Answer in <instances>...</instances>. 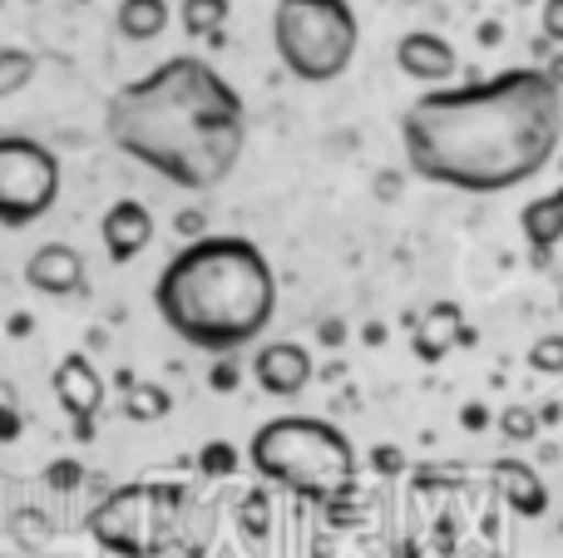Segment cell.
I'll return each mask as SVG.
<instances>
[{"instance_id":"7","label":"cell","mask_w":563,"mask_h":558,"mask_svg":"<svg viewBox=\"0 0 563 558\" xmlns=\"http://www.w3.org/2000/svg\"><path fill=\"white\" fill-rule=\"evenodd\" d=\"M65 168L49 144L30 134H0V227H30L59 203Z\"/></svg>"},{"instance_id":"17","label":"cell","mask_w":563,"mask_h":558,"mask_svg":"<svg viewBox=\"0 0 563 558\" xmlns=\"http://www.w3.org/2000/svg\"><path fill=\"white\" fill-rule=\"evenodd\" d=\"M228 15H233V0H184L178 5V25L188 40H208L228 30Z\"/></svg>"},{"instance_id":"26","label":"cell","mask_w":563,"mask_h":558,"mask_svg":"<svg viewBox=\"0 0 563 558\" xmlns=\"http://www.w3.org/2000/svg\"><path fill=\"white\" fill-rule=\"evenodd\" d=\"M539 30H544L549 45L563 49V0H544V5H539Z\"/></svg>"},{"instance_id":"22","label":"cell","mask_w":563,"mask_h":558,"mask_svg":"<svg viewBox=\"0 0 563 558\" xmlns=\"http://www.w3.org/2000/svg\"><path fill=\"white\" fill-rule=\"evenodd\" d=\"M529 371H539V376H563V336H559V332L539 336V342L529 346Z\"/></svg>"},{"instance_id":"12","label":"cell","mask_w":563,"mask_h":558,"mask_svg":"<svg viewBox=\"0 0 563 558\" xmlns=\"http://www.w3.org/2000/svg\"><path fill=\"white\" fill-rule=\"evenodd\" d=\"M396 65L406 79L435 89V85H445V79H455L460 55L445 35H435V30H410V35L396 40Z\"/></svg>"},{"instance_id":"3","label":"cell","mask_w":563,"mask_h":558,"mask_svg":"<svg viewBox=\"0 0 563 558\" xmlns=\"http://www.w3.org/2000/svg\"><path fill=\"white\" fill-rule=\"evenodd\" d=\"M154 306L178 342L208 356H238L273 326L277 272L253 237L203 233L164 263Z\"/></svg>"},{"instance_id":"16","label":"cell","mask_w":563,"mask_h":558,"mask_svg":"<svg viewBox=\"0 0 563 558\" xmlns=\"http://www.w3.org/2000/svg\"><path fill=\"white\" fill-rule=\"evenodd\" d=\"M174 20V5L168 0H119L114 5V35L129 40V45H148L158 40Z\"/></svg>"},{"instance_id":"10","label":"cell","mask_w":563,"mask_h":558,"mask_svg":"<svg viewBox=\"0 0 563 558\" xmlns=\"http://www.w3.org/2000/svg\"><path fill=\"white\" fill-rule=\"evenodd\" d=\"M99 243H104L109 263H119V267L144 257L148 243H154V213H148V203H139V198L109 203V213L99 217Z\"/></svg>"},{"instance_id":"18","label":"cell","mask_w":563,"mask_h":558,"mask_svg":"<svg viewBox=\"0 0 563 558\" xmlns=\"http://www.w3.org/2000/svg\"><path fill=\"white\" fill-rule=\"evenodd\" d=\"M168 411H174V395H168L164 386H154V381H134V386L124 391V415H129V421L148 425V421H164Z\"/></svg>"},{"instance_id":"19","label":"cell","mask_w":563,"mask_h":558,"mask_svg":"<svg viewBox=\"0 0 563 558\" xmlns=\"http://www.w3.org/2000/svg\"><path fill=\"white\" fill-rule=\"evenodd\" d=\"M35 69H40V59L30 55V49H20V45H0V99H10V94H20V89L35 79Z\"/></svg>"},{"instance_id":"27","label":"cell","mask_w":563,"mask_h":558,"mask_svg":"<svg viewBox=\"0 0 563 558\" xmlns=\"http://www.w3.org/2000/svg\"><path fill=\"white\" fill-rule=\"evenodd\" d=\"M174 227H178V237H184V243H194V237L208 233V217L198 213V208H184V213L174 217Z\"/></svg>"},{"instance_id":"11","label":"cell","mask_w":563,"mask_h":558,"mask_svg":"<svg viewBox=\"0 0 563 558\" xmlns=\"http://www.w3.org/2000/svg\"><path fill=\"white\" fill-rule=\"evenodd\" d=\"M25 282L45 297H85L89 292V267L69 243H45L25 257Z\"/></svg>"},{"instance_id":"9","label":"cell","mask_w":563,"mask_h":558,"mask_svg":"<svg viewBox=\"0 0 563 558\" xmlns=\"http://www.w3.org/2000/svg\"><path fill=\"white\" fill-rule=\"evenodd\" d=\"M317 376V361L301 342H263L253 351V381L263 395H277V401H297L301 391Z\"/></svg>"},{"instance_id":"30","label":"cell","mask_w":563,"mask_h":558,"mask_svg":"<svg viewBox=\"0 0 563 558\" xmlns=\"http://www.w3.org/2000/svg\"><path fill=\"white\" fill-rule=\"evenodd\" d=\"M460 421H465V431H485L489 411H485V405H465V411H460Z\"/></svg>"},{"instance_id":"13","label":"cell","mask_w":563,"mask_h":558,"mask_svg":"<svg viewBox=\"0 0 563 558\" xmlns=\"http://www.w3.org/2000/svg\"><path fill=\"white\" fill-rule=\"evenodd\" d=\"M489 480H495L499 500H505L519 520H544V514H549V484L539 480V470L529 460L505 455V460L489 465Z\"/></svg>"},{"instance_id":"2","label":"cell","mask_w":563,"mask_h":558,"mask_svg":"<svg viewBox=\"0 0 563 558\" xmlns=\"http://www.w3.org/2000/svg\"><path fill=\"white\" fill-rule=\"evenodd\" d=\"M104 134L164 183L208 193L228 183L247 144V104L208 59L174 55L104 104Z\"/></svg>"},{"instance_id":"4","label":"cell","mask_w":563,"mask_h":558,"mask_svg":"<svg viewBox=\"0 0 563 558\" xmlns=\"http://www.w3.org/2000/svg\"><path fill=\"white\" fill-rule=\"evenodd\" d=\"M247 465L273 490L327 504L331 494L356 490V445L321 415H273L247 440Z\"/></svg>"},{"instance_id":"20","label":"cell","mask_w":563,"mask_h":558,"mask_svg":"<svg viewBox=\"0 0 563 558\" xmlns=\"http://www.w3.org/2000/svg\"><path fill=\"white\" fill-rule=\"evenodd\" d=\"M238 465H243V455L233 450V440H208L203 450H198V475H203V480H233Z\"/></svg>"},{"instance_id":"25","label":"cell","mask_w":563,"mask_h":558,"mask_svg":"<svg viewBox=\"0 0 563 558\" xmlns=\"http://www.w3.org/2000/svg\"><path fill=\"white\" fill-rule=\"evenodd\" d=\"M208 386H213V391H238V386H243V366L233 361V356H218L213 361V371H208Z\"/></svg>"},{"instance_id":"28","label":"cell","mask_w":563,"mask_h":558,"mask_svg":"<svg viewBox=\"0 0 563 558\" xmlns=\"http://www.w3.org/2000/svg\"><path fill=\"white\" fill-rule=\"evenodd\" d=\"M371 465H376L380 475H400L406 470V455H400L396 445H376V450H371Z\"/></svg>"},{"instance_id":"14","label":"cell","mask_w":563,"mask_h":558,"mask_svg":"<svg viewBox=\"0 0 563 558\" xmlns=\"http://www.w3.org/2000/svg\"><path fill=\"white\" fill-rule=\"evenodd\" d=\"M519 233H525V243L534 247V263H549L554 257V247L563 243V183L549 188V193L529 198L525 208H519Z\"/></svg>"},{"instance_id":"32","label":"cell","mask_w":563,"mask_h":558,"mask_svg":"<svg viewBox=\"0 0 563 558\" xmlns=\"http://www.w3.org/2000/svg\"><path fill=\"white\" fill-rule=\"evenodd\" d=\"M321 342L336 346V342H341V326H336V322H327V326H321Z\"/></svg>"},{"instance_id":"24","label":"cell","mask_w":563,"mask_h":558,"mask_svg":"<svg viewBox=\"0 0 563 558\" xmlns=\"http://www.w3.org/2000/svg\"><path fill=\"white\" fill-rule=\"evenodd\" d=\"M267 504H273V500H267V490H247L243 504H238V520H243V529L253 534V539H257V534H267V520H273V510H267Z\"/></svg>"},{"instance_id":"31","label":"cell","mask_w":563,"mask_h":558,"mask_svg":"<svg viewBox=\"0 0 563 558\" xmlns=\"http://www.w3.org/2000/svg\"><path fill=\"white\" fill-rule=\"evenodd\" d=\"M10 332L25 336V332H30V316H25V312H15V316H10Z\"/></svg>"},{"instance_id":"6","label":"cell","mask_w":563,"mask_h":558,"mask_svg":"<svg viewBox=\"0 0 563 558\" xmlns=\"http://www.w3.org/2000/svg\"><path fill=\"white\" fill-rule=\"evenodd\" d=\"M361 45V20L351 0H277L273 49L297 85H336Z\"/></svg>"},{"instance_id":"35","label":"cell","mask_w":563,"mask_h":558,"mask_svg":"<svg viewBox=\"0 0 563 558\" xmlns=\"http://www.w3.org/2000/svg\"><path fill=\"white\" fill-rule=\"evenodd\" d=\"M559 534H563V524H559Z\"/></svg>"},{"instance_id":"21","label":"cell","mask_w":563,"mask_h":558,"mask_svg":"<svg viewBox=\"0 0 563 558\" xmlns=\"http://www.w3.org/2000/svg\"><path fill=\"white\" fill-rule=\"evenodd\" d=\"M539 425H544V415H539L534 405H525V401L505 405V415H499V435H505L509 445H525V440H534V435H539Z\"/></svg>"},{"instance_id":"5","label":"cell","mask_w":563,"mask_h":558,"mask_svg":"<svg viewBox=\"0 0 563 558\" xmlns=\"http://www.w3.org/2000/svg\"><path fill=\"white\" fill-rule=\"evenodd\" d=\"M203 504L168 480H134L109 490L89 510V534L114 558H158L168 549L198 554L203 539H194V514Z\"/></svg>"},{"instance_id":"34","label":"cell","mask_w":563,"mask_h":558,"mask_svg":"<svg viewBox=\"0 0 563 558\" xmlns=\"http://www.w3.org/2000/svg\"><path fill=\"white\" fill-rule=\"evenodd\" d=\"M559 306H563V282H559Z\"/></svg>"},{"instance_id":"15","label":"cell","mask_w":563,"mask_h":558,"mask_svg":"<svg viewBox=\"0 0 563 558\" xmlns=\"http://www.w3.org/2000/svg\"><path fill=\"white\" fill-rule=\"evenodd\" d=\"M455 342H470L465 316H460L455 302H435L420 322H410V346H416V356L430 361V366H435Z\"/></svg>"},{"instance_id":"23","label":"cell","mask_w":563,"mask_h":558,"mask_svg":"<svg viewBox=\"0 0 563 558\" xmlns=\"http://www.w3.org/2000/svg\"><path fill=\"white\" fill-rule=\"evenodd\" d=\"M45 484H49L55 494H75L79 484H85V465L69 460V455H59V460L45 465Z\"/></svg>"},{"instance_id":"29","label":"cell","mask_w":563,"mask_h":558,"mask_svg":"<svg viewBox=\"0 0 563 558\" xmlns=\"http://www.w3.org/2000/svg\"><path fill=\"white\" fill-rule=\"evenodd\" d=\"M20 431H25V421H20V411L10 401H0V445L20 440Z\"/></svg>"},{"instance_id":"1","label":"cell","mask_w":563,"mask_h":558,"mask_svg":"<svg viewBox=\"0 0 563 558\" xmlns=\"http://www.w3.org/2000/svg\"><path fill=\"white\" fill-rule=\"evenodd\" d=\"M559 144L563 85L544 65H515L475 85H435L400 114L406 168L450 193H515L554 164Z\"/></svg>"},{"instance_id":"8","label":"cell","mask_w":563,"mask_h":558,"mask_svg":"<svg viewBox=\"0 0 563 558\" xmlns=\"http://www.w3.org/2000/svg\"><path fill=\"white\" fill-rule=\"evenodd\" d=\"M49 386H55L59 411L69 415V425H75V440H95L99 411H104V376L95 371V361L79 356V351H69L65 361L55 366Z\"/></svg>"},{"instance_id":"33","label":"cell","mask_w":563,"mask_h":558,"mask_svg":"<svg viewBox=\"0 0 563 558\" xmlns=\"http://www.w3.org/2000/svg\"><path fill=\"white\" fill-rule=\"evenodd\" d=\"M544 69H549V79H554V85H563V55H559V59H549Z\"/></svg>"}]
</instances>
